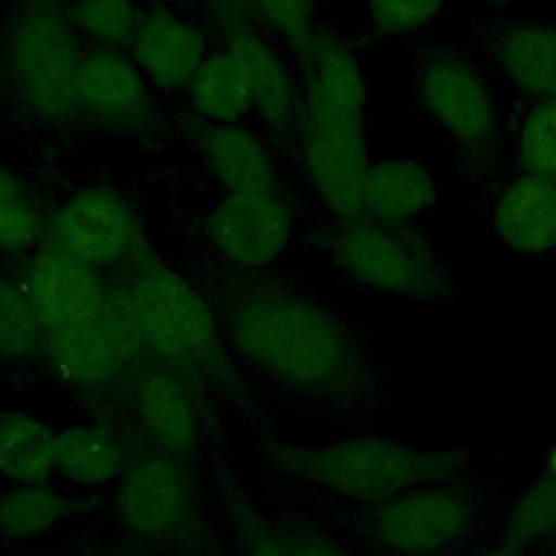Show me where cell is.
<instances>
[{"mask_svg":"<svg viewBox=\"0 0 556 556\" xmlns=\"http://www.w3.org/2000/svg\"><path fill=\"white\" fill-rule=\"evenodd\" d=\"M226 334L245 363L302 395L352 397L369 382L350 332L306 298L285 291L243 295L226 315Z\"/></svg>","mask_w":556,"mask_h":556,"instance_id":"cell-1","label":"cell"},{"mask_svg":"<svg viewBox=\"0 0 556 556\" xmlns=\"http://www.w3.org/2000/svg\"><path fill=\"white\" fill-rule=\"evenodd\" d=\"M300 135L308 182L324 206L343 222L363 217L361 191L369 167L365 106L367 83L352 48L321 33L308 59Z\"/></svg>","mask_w":556,"mask_h":556,"instance_id":"cell-2","label":"cell"},{"mask_svg":"<svg viewBox=\"0 0 556 556\" xmlns=\"http://www.w3.org/2000/svg\"><path fill=\"white\" fill-rule=\"evenodd\" d=\"M267 463L295 480L356 504H382L408 489L458 480L467 452L424 447L380 434H350L317 445L271 441Z\"/></svg>","mask_w":556,"mask_h":556,"instance_id":"cell-3","label":"cell"},{"mask_svg":"<svg viewBox=\"0 0 556 556\" xmlns=\"http://www.w3.org/2000/svg\"><path fill=\"white\" fill-rule=\"evenodd\" d=\"M119 293L143 352L159 365L191 384L237 382L217 319L182 274L143 252Z\"/></svg>","mask_w":556,"mask_h":556,"instance_id":"cell-4","label":"cell"},{"mask_svg":"<svg viewBox=\"0 0 556 556\" xmlns=\"http://www.w3.org/2000/svg\"><path fill=\"white\" fill-rule=\"evenodd\" d=\"M78 35L67 7L26 2L17 9L7 39V67L20 104L39 122L65 124L78 113Z\"/></svg>","mask_w":556,"mask_h":556,"instance_id":"cell-5","label":"cell"},{"mask_svg":"<svg viewBox=\"0 0 556 556\" xmlns=\"http://www.w3.org/2000/svg\"><path fill=\"white\" fill-rule=\"evenodd\" d=\"M339 269L354 282L410 302H443L452 278L415 226L348 219L330 239Z\"/></svg>","mask_w":556,"mask_h":556,"instance_id":"cell-6","label":"cell"},{"mask_svg":"<svg viewBox=\"0 0 556 556\" xmlns=\"http://www.w3.org/2000/svg\"><path fill=\"white\" fill-rule=\"evenodd\" d=\"M478 502L460 480L430 482L371 506L369 536L387 556H445L471 534Z\"/></svg>","mask_w":556,"mask_h":556,"instance_id":"cell-7","label":"cell"},{"mask_svg":"<svg viewBox=\"0 0 556 556\" xmlns=\"http://www.w3.org/2000/svg\"><path fill=\"white\" fill-rule=\"evenodd\" d=\"M46 243L96 269L137 261L143 232L132 204L115 189H76L46 224Z\"/></svg>","mask_w":556,"mask_h":556,"instance_id":"cell-8","label":"cell"},{"mask_svg":"<svg viewBox=\"0 0 556 556\" xmlns=\"http://www.w3.org/2000/svg\"><path fill=\"white\" fill-rule=\"evenodd\" d=\"M113 513L135 539L163 543L195 519V491L180 458L154 452L126 465L115 482Z\"/></svg>","mask_w":556,"mask_h":556,"instance_id":"cell-9","label":"cell"},{"mask_svg":"<svg viewBox=\"0 0 556 556\" xmlns=\"http://www.w3.org/2000/svg\"><path fill=\"white\" fill-rule=\"evenodd\" d=\"M41 354L56 380L80 393H100L119 382L146 352L117 289L111 311L100 321L48 330Z\"/></svg>","mask_w":556,"mask_h":556,"instance_id":"cell-10","label":"cell"},{"mask_svg":"<svg viewBox=\"0 0 556 556\" xmlns=\"http://www.w3.org/2000/svg\"><path fill=\"white\" fill-rule=\"evenodd\" d=\"M417 96L430 117L467 154H480L497 137L500 117L482 72L454 52L428 56L417 72Z\"/></svg>","mask_w":556,"mask_h":556,"instance_id":"cell-11","label":"cell"},{"mask_svg":"<svg viewBox=\"0 0 556 556\" xmlns=\"http://www.w3.org/2000/svg\"><path fill=\"white\" fill-rule=\"evenodd\" d=\"M20 280L46 332L100 321L115 300V291L100 269L72 258L50 243L30 254Z\"/></svg>","mask_w":556,"mask_h":556,"instance_id":"cell-12","label":"cell"},{"mask_svg":"<svg viewBox=\"0 0 556 556\" xmlns=\"http://www.w3.org/2000/svg\"><path fill=\"white\" fill-rule=\"evenodd\" d=\"M226 50L235 56L250 89L252 109L276 132L300 124L302 93L276 48L252 26L245 4H213Z\"/></svg>","mask_w":556,"mask_h":556,"instance_id":"cell-13","label":"cell"},{"mask_svg":"<svg viewBox=\"0 0 556 556\" xmlns=\"http://www.w3.org/2000/svg\"><path fill=\"white\" fill-rule=\"evenodd\" d=\"M206 237L222 258L237 267L258 269L289 248L293 219L276 193H224L206 215Z\"/></svg>","mask_w":556,"mask_h":556,"instance_id":"cell-14","label":"cell"},{"mask_svg":"<svg viewBox=\"0 0 556 556\" xmlns=\"http://www.w3.org/2000/svg\"><path fill=\"white\" fill-rule=\"evenodd\" d=\"M78 111L117 132H139L154 117L146 76L135 61L115 50H93L83 56L76 80Z\"/></svg>","mask_w":556,"mask_h":556,"instance_id":"cell-15","label":"cell"},{"mask_svg":"<svg viewBox=\"0 0 556 556\" xmlns=\"http://www.w3.org/2000/svg\"><path fill=\"white\" fill-rule=\"evenodd\" d=\"M130 404L143 434L163 454L185 458L202 432L195 384L163 365H152L135 376Z\"/></svg>","mask_w":556,"mask_h":556,"instance_id":"cell-16","label":"cell"},{"mask_svg":"<svg viewBox=\"0 0 556 556\" xmlns=\"http://www.w3.org/2000/svg\"><path fill=\"white\" fill-rule=\"evenodd\" d=\"M206 56V39L191 20L165 7L141 11L130 59L150 85L161 91L187 89Z\"/></svg>","mask_w":556,"mask_h":556,"instance_id":"cell-17","label":"cell"},{"mask_svg":"<svg viewBox=\"0 0 556 556\" xmlns=\"http://www.w3.org/2000/svg\"><path fill=\"white\" fill-rule=\"evenodd\" d=\"M439 198V185L426 163L413 156L371 161L363 180V217L387 226H415L430 213Z\"/></svg>","mask_w":556,"mask_h":556,"instance_id":"cell-18","label":"cell"},{"mask_svg":"<svg viewBox=\"0 0 556 556\" xmlns=\"http://www.w3.org/2000/svg\"><path fill=\"white\" fill-rule=\"evenodd\" d=\"M493 230L517 254L543 256L556 250V182L519 174L495 198Z\"/></svg>","mask_w":556,"mask_h":556,"instance_id":"cell-19","label":"cell"},{"mask_svg":"<svg viewBox=\"0 0 556 556\" xmlns=\"http://www.w3.org/2000/svg\"><path fill=\"white\" fill-rule=\"evenodd\" d=\"M202 159L226 193L276 191V167L256 132L243 124H206L198 135Z\"/></svg>","mask_w":556,"mask_h":556,"instance_id":"cell-20","label":"cell"},{"mask_svg":"<svg viewBox=\"0 0 556 556\" xmlns=\"http://www.w3.org/2000/svg\"><path fill=\"white\" fill-rule=\"evenodd\" d=\"M128 463L122 434L104 421H78L56 432V476L72 486L117 482Z\"/></svg>","mask_w":556,"mask_h":556,"instance_id":"cell-21","label":"cell"},{"mask_svg":"<svg viewBox=\"0 0 556 556\" xmlns=\"http://www.w3.org/2000/svg\"><path fill=\"white\" fill-rule=\"evenodd\" d=\"M495 56L521 93L539 102L556 100V26L545 22H519L497 39Z\"/></svg>","mask_w":556,"mask_h":556,"instance_id":"cell-22","label":"cell"},{"mask_svg":"<svg viewBox=\"0 0 556 556\" xmlns=\"http://www.w3.org/2000/svg\"><path fill=\"white\" fill-rule=\"evenodd\" d=\"M56 476V430L26 410L0 415V480L48 484Z\"/></svg>","mask_w":556,"mask_h":556,"instance_id":"cell-23","label":"cell"},{"mask_svg":"<svg viewBox=\"0 0 556 556\" xmlns=\"http://www.w3.org/2000/svg\"><path fill=\"white\" fill-rule=\"evenodd\" d=\"M187 93L191 109L206 124H239L252 111V98L245 78L235 56L226 48L206 56V61L191 78Z\"/></svg>","mask_w":556,"mask_h":556,"instance_id":"cell-24","label":"cell"},{"mask_svg":"<svg viewBox=\"0 0 556 556\" xmlns=\"http://www.w3.org/2000/svg\"><path fill=\"white\" fill-rule=\"evenodd\" d=\"M72 513V500L48 484H11L0 491V539L30 543L61 526Z\"/></svg>","mask_w":556,"mask_h":556,"instance_id":"cell-25","label":"cell"},{"mask_svg":"<svg viewBox=\"0 0 556 556\" xmlns=\"http://www.w3.org/2000/svg\"><path fill=\"white\" fill-rule=\"evenodd\" d=\"M500 534L526 552L549 545L556 539V482L539 471L506 508Z\"/></svg>","mask_w":556,"mask_h":556,"instance_id":"cell-26","label":"cell"},{"mask_svg":"<svg viewBox=\"0 0 556 556\" xmlns=\"http://www.w3.org/2000/svg\"><path fill=\"white\" fill-rule=\"evenodd\" d=\"M46 330L22 285L0 276V363L17 365L43 350Z\"/></svg>","mask_w":556,"mask_h":556,"instance_id":"cell-27","label":"cell"},{"mask_svg":"<svg viewBox=\"0 0 556 556\" xmlns=\"http://www.w3.org/2000/svg\"><path fill=\"white\" fill-rule=\"evenodd\" d=\"M67 13L76 35L87 37L100 50L115 52L130 48L141 20V9L122 0L76 2L67 7Z\"/></svg>","mask_w":556,"mask_h":556,"instance_id":"cell-28","label":"cell"},{"mask_svg":"<svg viewBox=\"0 0 556 556\" xmlns=\"http://www.w3.org/2000/svg\"><path fill=\"white\" fill-rule=\"evenodd\" d=\"M46 226L24 182L0 165V252L20 254L33 250Z\"/></svg>","mask_w":556,"mask_h":556,"instance_id":"cell-29","label":"cell"},{"mask_svg":"<svg viewBox=\"0 0 556 556\" xmlns=\"http://www.w3.org/2000/svg\"><path fill=\"white\" fill-rule=\"evenodd\" d=\"M517 161L523 174L556 182V100L536 102L526 115L517 141Z\"/></svg>","mask_w":556,"mask_h":556,"instance_id":"cell-30","label":"cell"},{"mask_svg":"<svg viewBox=\"0 0 556 556\" xmlns=\"http://www.w3.org/2000/svg\"><path fill=\"white\" fill-rule=\"evenodd\" d=\"M245 11L252 22L276 30L304 65L308 63L321 35L311 2H252L245 4Z\"/></svg>","mask_w":556,"mask_h":556,"instance_id":"cell-31","label":"cell"},{"mask_svg":"<svg viewBox=\"0 0 556 556\" xmlns=\"http://www.w3.org/2000/svg\"><path fill=\"white\" fill-rule=\"evenodd\" d=\"M439 2L413 0V2H371L367 4V17L378 35L393 37L419 30L434 22L441 13Z\"/></svg>","mask_w":556,"mask_h":556,"instance_id":"cell-32","label":"cell"},{"mask_svg":"<svg viewBox=\"0 0 556 556\" xmlns=\"http://www.w3.org/2000/svg\"><path fill=\"white\" fill-rule=\"evenodd\" d=\"M232 519L239 556H289L280 528L250 506H237Z\"/></svg>","mask_w":556,"mask_h":556,"instance_id":"cell-33","label":"cell"},{"mask_svg":"<svg viewBox=\"0 0 556 556\" xmlns=\"http://www.w3.org/2000/svg\"><path fill=\"white\" fill-rule=\"evenodd\" d=\"M278 528L289 556H350L334 539L311 526L285 523Z\"/></svg>","mask_w":556,"mask_h":556,"instance_id":"cell-34","label":"cell"},{"mask_svg":"<svg viewBox=\"0 0 556 556\" xmlns=\"http://www.w3.org/2000/svg\"><path fill=\"white\" fill-rule=\"evenodd\" d=\"M473 556H528V554L521 547H515L506 541H497L493 545H486V547L478 549Z\"/></svg>","mask_w":556,"mask_h":556,"instance_id":"cell-35","label":"cell"},{"mask_svg":"<svg viewBox=\"0 0 556 556\" xmlns=\"http://www.w3.org/2000/svg\"><path fill=\"white\" fill-rule=\"evenodd\" d=\"M549 547H552V549H554V554H556V539L549 543Z\"/></svg>","mask_w":556,"mask_h":556,"instance_id":"cell-36","label":"cell"}]
</instances>
